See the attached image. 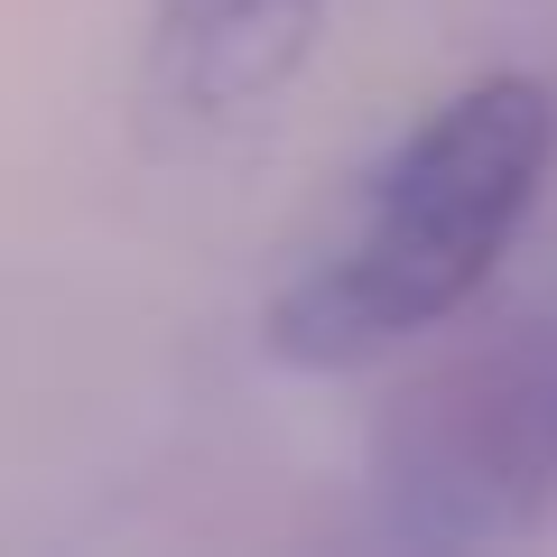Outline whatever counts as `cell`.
I'll return each instance as SVG.
<instances>
[{
	"label": "cell",
	"instance_id": "cell-2",
	"mask_svg": "<svg viewBox=\"0 0 557 557\" xmlns=\"http://www.w3.org/2000/svg\"><path fill=\"white\" fill-rule=\"evenodd\" d=\"M317 28L325 0H149V47H139L149 131L177 149L251 131L307 75Z\"/></svg>",
	"mask_w": 557,
	"mask_h": 557
},
{
	"label": "cell",
	"instance_id": "cell-1",
	"mask_svg": "<svg viewBox=\"0 0 557 557\" xmlns=\"http://www.w3.org/2000/svg\"><path fill=\"white\" fill-rule=\"evenodd\" d=\"M548 168H557V84L474 75L362 168L344 214L278 278L260 344L288 372H362L391 344L446 325L502 270L520 223L539 214Z\"/></svg>",
	"mask_w": 557,
	"mask_h": 557
}]
</instances>
